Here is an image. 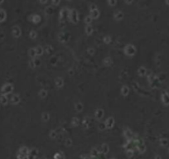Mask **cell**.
I'll return each instance as SVG.
<instances>
[{"label": "cell", "mask_w": 169, "mask_h": 159, "mask_svg": "<svg viewBox=\"0 0 169 159\" xmlns=\"http://www.w3.org/2000/svg\"><path fill=\"white\" fill-rule=\"evenodd\" d=\"M13 90V87L11 84H6L3 86L2 88V92H3V95H8V94H10L12 93Z\"/></svg>", "instance_id": "6da1fadb"}, {"label": "cell", "mask_w": 169, "mask_h": 159, "mask_svg": "<svg viewBox=\"0 0 169 159\" xmlns=\"http://www.w3.org/2000/svg\"><path fill=\"white\" fill-rule=\"evenodd\" d=\"M135 51H136V49L134 46H132V45H128V46H126V48H125V52H126V54L128 56L134 55Z\"/></svg>", "instance_id": "7a4b0ae2"}, {"label": "cell", "mask_w": 169, "mask_h": 159, "mask_svg": "<svg viewBox=\"0 0 169 159\" xmlns=\"http://www.w3.org/2000/svg\"><path fill=\"white\" fill-rule=\"evenodd\" d=\"M70 16H71V19L72 20V22H77L78 20H79V17H78V14H77V13H76V10H73L72 12H71Z\"/></svg>", "instance_id": "3957f363"}, {"label": "cell", "mask_w": 169, "mask_h": 159, "mask_svg": "<svg viewBox=\"0 0 169 159\" xmlns=\"http://www.w3.org/2000/svg\"><path fill=\"white\" fill-rule=\"evenodd\" d=\"M114 120L113 118H109L107 120H106L105 122V125H106V128H110L113 127V125H114Z\"/></svg>", "instance_id": "277c9868"}, {"label": "cell", "mask_w": 169, "mask_h": 159, "mask_svg": "<svg viewBox=\"0 0 169 159\" xmlns=\"http://www.w3.org/2000/svg\"><path fill=\"white\" fill-rule=\"evenodd\" d=\"M13 36H16V37H17V36H20L21 30H20V28L17 27V26H15V27L13 28Z\"/></svg>", "instance_id": "5b68a950"}, {"label": "cell", "mask_w": 169, "mask_h": 159, "mask_svg": "<svg viewBox=\"0 0 169 159\" xmlns=\"http://www.w3.org/2000/svg\"><path fill=\"white\" fill-rule=\"evenodd\" d=\"M19 100H20V98H19V96L18 95H13V96H12V98H11V103L12 104H17V103L19 102Z\"/></svg>", "instance_id": "8992f818"}, {"label": "cell", "mask_w": 169, "mask_h": 159, "mask_svg": "<svg viewBox=\"0 0 169 159\" xmlns=\"http://www.w3.org/2000/svg\"><path fill=\"white\" fill-rule=\"evenodd\" d=\"M0 102L2 103V104H8V98H7V96L2 95L1 97H0Z\"/></svg>", "instance_id": "52a82bcc"}, {"label": "cell", "mask_w": 169, "mask_h": 159, "mask_svg": "<svg viewBox=\"0 0 169 159\" xmlns=\"http://www.w3.org/2000/svg\"><path fill=\"white\" fill-rule=\"evenodd\" d=\"M121 92H122V94H123V95H127L128 94V92H129V89L128 88V86L124 85V86L122 87Z\"/></svg>", "instance_id": "ba28073f"}, {"label": "cell", "mask_w": 169, "mask_h": 159, "mask_svg": "<svg viewBox=\"0 0 169 159\" xmlns=\"http://www.w3.org/2000/svg\"><path fill=\"white\" fill-rule=\"evenodd\" d=\"M104 115V113H103L102 109H98V110L95 111V117L97 118H101Z\"/></svg>", "instance_id": "9c48e42d"}, {"label": "cell", "mask_w": 169, "mask_h": 159, "mask_svg": "<svg viewBox=\"0 0 169 159\" xmlns=\"http://www.w3.org/2000/svg\"><path fill=\"white\" fill-rule=\"evenodd\" d=\"M5 18H6V13L4 12V10L0 9V22L4 21Z\"/></svg>", "instance_id": "30bf717a"}, {"label": "cell", "mask_w": 169, "mask_h": 159, "mask_svg": "<svg viewBox=\"0 0 169 159\" xmlns=\"http://www.w3.org/2000/svg\"><path fill=\"white\" fill-rule=\"evenodd\" d=\"M98 16H99V11H98V9L92 10V11H91V15H90V17H91L92 18H96V17H98Z\"/></svg>", "instance_id": "8fae6325"}, {"label": "cell", "mask_w": 169, "mask_h": 159, "mask_svg": "<svg viewBox=\"0 0 169 159\" xmlns=\"http://www.w3.org/2000/svg\"><path fill=\"white\" fill-rule=\"evenodd\" d=\"M35 51H36V55L40 56L43 53V49L41 46H37L36 48H35Z\"/></svg>", "instance_id": "7c38bea8"}, {"label": "cell", "mask_w": 169, "mask_h": 159, "mask_svg": "<svg viewBox=\"0 0 169 159\" xmlns=\"http://www.w3.org/2000/svg\"><path fill=\"white\" fill-rule=\"evenodd\" d=\"M56 85L58 87H61L63 85V80H62L61 78H57L56 80Z\"/></svg>", "instance_id": "4fadbf2b"}, {"label": "cell", "mask_w": 169, "mask_h": 159, "mask_svg": "<svg viewBox=\"0 0 169 159\" xmlns=\"http://www.w3.org/2000/svg\"><path fill=\"white\" fill-rule=\"evenodd\" d=\"M123 17V14L122 12H117V13L114 14V17H115L116 19H118V20H120V19H122Z\"/></svg>", "instance_id": "5bb4252c"}, {"label": "cell", "mask_w": 169, "mask_h": 159, "mask_svg": "<svg viewBox=\"0 0 169 159\" xmlns=\"http://www.w3.org/2000/svg\"><path fill=\"white\" fill-rule=\"evenodd\" d=\"M76 109L77 110L78 112H80V111H81L83 109V106H82V104H81V103H78V104H76Z\"/></svg>", "instance_id": "9a60e30c"}, {"label": "cell", "mask_w": 169, "mask_h": 159, "mask_svg": "<svg viewBox=\"0 0 169 159\" xmlns=\"http://www.w3.org/2000/svg\"><path fill=\"white\" fill-rule=\"evenodd\" d=\"M138 73H139V75H141V76H143V75H145V73H146V69L144 67H140L138 70Z\"/></svg>", "instance_id": "2e32d148"}, {"label": "cell", "mask_w": 169, "mask_h": 159, "mask_svg": "<svg viewBox=\"0 0 169 159\" xmlns=\"http://www.w3.org/2000/svg\"><path fill=\"white\" fill-rule=\"evenodd\" d=\"M85 31H86V33L87 34H90V33H92V32H93V28H92V27L91 26H87L86 27V28H85Z\"/></svg>", "instance_id": "e0dca14e"}, {"label": "cell", "mask_w": 169, "mask_h": 159, "mask_svg": "<svg viewBox=\"0 0 169 159\" xmlns=\"http://www.w3.org/2000/svg\"><path fill=\"white\" fill-rule=\"evenodd\" d=\"M71 123H72L74 126H76V125L79 124V119H78L77 118H74L72 119V121H71Z\"/></svg>", "instance_id": "ac0fdd59"}, {"label": "cell", "mask_w": 169, "mask_h": 159, "mask_svg": "<svg viewBox=\"0 0 169 159\" xmlns=\"http://www.w3.org/2000/svg\"><path fill=\"white\" fill-rule=\"evenodd\" d=\"M29 55H30L32 57H33V56H36V51H35V48H32V49H30V50H29Z\"/></svg>", "instance_id": "d6986e66"}, {"label": "cell", "mask_w": 169, "mask_h": 159, "mask_svg": "<svg viewBox=\"0 0 169 159\" xmlns=\"http://www.w3.org/2000/svg\"><path fill=\"white\" fill-rule=\"evenodd\" d=\"M83 123H84V127L85 126V128H87L90 124V120H89L88 118H84V121H83Z\"/></svg>", "instance_id": "ffe728a7"}, {"label": "cell", "mask_w": 169, "mask_h": 159, "mask_svg": "<svg viewBox=\"0 0 169 159\" xmlns=\"http://www.w3.org/2000/svg\"><path fill=\"white\" fill-rule=\"evenodd\" d=\"M49 114H48L47 113H44L42 114V118H43V120H45V121H47L48 119H49Z\"/></svg>", "instance_id": "44dd1931"}, {"label": "cell", "mask_w": 169, "mask_h": 159, "mask_svg": "<svg viewBox=\"0 0 169 159\" xmlns=\"http://www.w3.org/2000/svg\"><path fill=\"white\" fill-rule=\"evenodd\" d=\"M39 95L41 98H44L45 96H46V91L45 90H41V91H40Z\"/></svg>", "instance_id": "7402d4cb"}, {"label": "cell", "mask_w": 169, "mask_h": 159, "mask_svg": "<svg viewBox=\"0 0 169 159\" xmlns=\"http://www.w3.org/2000/svg\"><path fill=\"white\" fill-rule=\"evenodd\" d=\"M33 61V63H34V66H37V65L39 66L40 64H41V61L39 60V59H35V60H32Z\"/></svg>", "instance_id": "603a6c76"}, {"label": "cell", "mask_w": 169, "mask_h": 159, "mask_svg": "<svg viewBox=\"0 0 169 159\" xmlns=\"http://www.w3.org/2000/svg\"><path fill=\"white\" fill-rule=\"evenodd\" d=\"M91 22H92V17L90 16H87L86 17H85V22H86V23L89 24Z\"/></svg>", "instance_id": "cb8c5ba5"}, {"label": "cell", "mask_w": 169, "mask_h": 159, "mask_svg": "<svg viewBox=\"0 0 169 159\" xmlns=\"http://www.w3.org/2000/svg\"><path fill=\"white\" fill-rule=\"evenodd\" d=\"M105 128H106V125L104 123H101L100 124V126H99V128H100V130H104V129H105Z\"/></svg>", "instance_id": "d4e9b609"}, {"label": "cell", "mask_w": 169, "mask_h": 159, "mask_svg": "<svg viewBox=\"0 0 169 159\" xmlns=\"http://www.w3.org/2000/svg\"><path fill=\"white\" fill-rule=\"evenodd\" d=\"M40 21V17L38 15H34L33 16V22H37Z\"/></svg>", "instance_id": "484cf974"}, {"label": "cell", "mask_w": 169, "mask_h": 159, "mask_svg": "<svg viewBox=\"0 0 169 159\" xmlns=\"http://www.w3.org/2000/svg\"><path fill=\"white\" fill-rule=\"evenodd\" d=\"M104 63L105 64L106 66H109V65L111 63V60L109 58H106L105 60L104 61Z\"/></svg>", "instance_id": "4316f807"}, {"label": "cell", "mask_w": 169, "mask_h": 159, "mask_svg": "<svg viewBox=\"0 0 169 159\" xmlns=\"http://www.w3.org/2000/svg\"><path fill=\"white\" fill-rule=\"evenodd\" d=\"M30 36L32 38H35L36 36V32H34V31H32V32H30Z\"/></svg>", "instance_id": "83f0119b"}, {"label": "cell", "mask_w": 169, "mask_h": 159, "mask_svg": "<svg viewBox=\"0 0 169 159\" xmlns=\"http://www.w3.org/2000/svg\"><path fill=\"white\" fill-rule=\"evenodd\" d=\"M104 42L109 43V41H110V37H109V36H105V37L104 38Z\"/></svg>", "instance_id": "f1b7e54d"}, {"label": "cell", "mask_w": 169, "mask_h": 159, "mask_svg": "<svg viewBox=\"0 0 169 159\" xmlns=\"http://www.w3.org/2000/svg\"><path fill=\"white\" fill-rule=\"evenodd\" d=\"M109 4H110V5H114V4H116V2H109Z\"/></svg>", "instance_id": "f546056e"}, {"label": "cell", "mask_w": 169, "mask_h": 159, "mask_svg": "<svg viewBox=\"0 0 169 159\" xmlns=\"http://www.w3.org/2000/svg\"><path fill=\"white\" fill-rule=\"evenodd\" d=\"M89 51H90V52H92V54H93V52H94V49H89Z\"/></svg>", "instance_id": "4dcf8cb0"}]
</instances>
